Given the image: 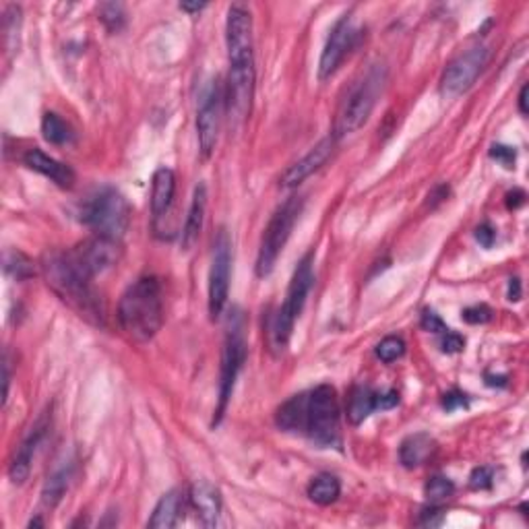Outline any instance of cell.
I'll return each mask as SVG.
<instances>
[{
  "instance_id": "3",
  "label": "cell",
  "mask_w": 529,
  "mask_h": 529,
  "mask_svg": "<svg viewBox=\"0 0 529 529\" xmlns=\"http://www.w3.org/2000/svg\"><path fill=\"white\" fill-rule=\"evenodd\" d=\"M117 319L120 331L130 341H151L164 325V294L159 280L145 275L128 286L118 302Z\"/></svg>"
},
{
  "instance_id": "32",
  "label": "cell",
  "mask_w": 529,
  "mask_h": 529,
  "mask_svg": "<svg viewBox=\"0 0 529 529\" xmlns=\"http://www.w3.org/2000/svg\"><path fill=\"white\" fill-rule=\"evenodd\" d=\"M493 470L490 467H475L472 472V478H470V484L473 490H486L493 486Z\"/></svg>"
},
{
  "instance_id": "40",
  "label": "cell",
  "mask_w": 529,
  "mask_h": 529,
  "mask_svg": "<svg viewBox=\"0 0 529 529\" xmlns=\"http://www.w3.org/2000/svg\"><path fill=\"white\" fill-rule=\"evenodd\" d=\"M205 6H207L205 3H182L180 11H184V13H198V11H203Z\"/></svg>"
},
{
  "instance_id": "25",
  "label": "cell",
  "mask_w": 529,
  "mask_h": 529,
  "mask_svg": "<svg viewBox=\"0 0 529 529\" xmlns=\"http://www.w3.org/2000/svg\"><path fill=\"white\" fill-rule=\"evenodd\" d=\"M340 494H341V484H340V480L331 473L317 475L309 486L310 501L320 504V507H327V504L335 503L337 498H340Z\"/></svg>"
},
{
  "instance_id": "20",
  "label": "cell",
  "mask_w": 529,
  "mask_h": 529,
  "mask_svg": "<svg viewBox=\"0 0 529 529\" xmlns=\"http://www.w3.org/2000/svg\"><path fill=\"white\" fill-rule=\"evenodd\" d=\"M174 195H176V176L170 168H159V170L153 174V184H151V216L153 224H159L168 216H170V209L174 205Z\"/></svg>"
},
{
  "instance_id": "19",
  "label": "cell",
  "mask_w": 529,
  "mask_h": 529,
  "mask_svg": "<svg viewBox=\"0 0 529 529\" xmlns=\"http://www.w3.org/2000/svg\"><path fill=\"white\" fill-rule=\"evenodd\" d=\"M23 164H25L29 170H34L37 174L46 176L60 188H73L76 176L73 172L71 166H66L58 159L50 158L48 153H44L42 149H29L25 156H23Z\"/></svg>"
},
{
  "instance_id": "30",
  "label": "cell",
  "mask_w": 529,
  "mask_h": 529,
  "mask_svg": "<svg viewBox=\"0 0 529 529\" xmlns=\"http://www.w3.org/2000/svg\"><path fill=\"white\" fill-rule=\"evenodd\" d=\"M462 314H463L465 323H470V325H482V323H488V320L493 319V310H490L486 304L470 306V309H465Z\"/></svg>"
},
{
  "instance_id": "18",
  "label": "cell",
  "mask_w": 529,
  "mask_h": 529,
  "mask_svg": "<svg viewBox=\"0 0 529 529\" xmlns=\"http://www.w3.org/2000/svg\"><path fill=\"white\" fill-rule=\"evenodd\" d=\"M190 507L195 509L198 524L205 527H216L221 517V494L219 490L207 480H198L190 488Z\"/></svg>"
},
{
  "instance_id": "17",
  "label": "cell",
  "mask_w": 529,
  "mask_h": 529,
  "mask_svg": "<svg viewBox=\"0 0 529 529\" xmlns=\"http://www.w3.org/2000/svg\"><path fill=\"white\" fill-rule=\"evenodd\" d=\"M400 403L397 391H387V393H377L371 387H356L350 397L348 418L351 424H362L374 410H391Z\"/></svg>"
},
{
  "instance_id": "41",
  "label": "cell",
  "mask_w": 529,
  "mask_h": 529,
  "mask_svg": "<svg viewBox=\"0 0 529 529\" xmlns=\"http://www.w3.org/2000/svg\"><path fill=\"white\" fill-rule=\"evenodd\" d=\"M519 112L524 114H527V86H524L521 87V94H519Z\"/></svg>"
},
{
  "instance_id": "33",
  "label": "cell",
  "mask_w": 529,
  "mask_h": 529,
  "mask_svg": "<svg viewBox=\"0 0 529 529\" xmlns=\"http://www.w3.org/2000/svg\"><path fill=\"white\" fill-rule=\"evenodd\" d=\"M441 348L444 354H457V351H462L465 348V340L459 333L444 331L441 340Z\"/></svg>"
},
{
  "instance_id": "13",
  "label": "cell",
  "mask_w": 529,
  "mask_h": 529,
  "mask_svg": "<svg viewBox=\"0 0 529 529\" xmlns=\"http://www.w3.org/2000/svg\"><path fill=\"white\" fill-rule=\"evenodd\" d=\"M488 63V50L484 46H473V48L465 50L463 55H459L453 63L444 68L443 79H441V91L447 97L463 96L470 89L475 79L484 71Z\"/></svg>"
},
{
  "instance_id": "8",
  "label": "cell",
  "mask_w": 529,
  "mask_h": 529,
  "mask_svg": "<svg viewBox=\"0 0 529 529\" xmlns=\"http://www.w3.org/2000/svg\"><path fill=\"white\" fill-rule=\"evenodd\" d=\"M304 207L302 197H290L286 203L278 207V211L273 213V218L267 224L263 238L259 244V255H257V275L259 278H267L273 271L275 263L281 255L283 247L292 236V229L296 226L298 218H300Z\"/></svg>"
},
{
  "instance_id": "29",
  "label": "cell",
  "mask_w": 529,
  "mask_h": 529,
  "mask_svg": "<svg viewBox=\"0 0 529 529\" xmlns=\"http://www.w3.org/2000/svg\"><path fill=\"white\" fill-rule=\"evenodd\" d=\"M102 21L106 23V27L110 29V32H118L122 27V23H125V13H122V6L120 5H104L102 6Z\"/></svg>"
},
{
  "instance_id": "11",
  "label": "cell",
  "mask_w": 529,
  "mask_h": 529,
  "mask_svg": "<svg viewBox=\"0 0 529 529\" xmlns=\"http://www.w3.org/2000/svg\"><path fill=\"white\" fill-rule=\"evenodd\" d=\"M120 255H122V249H120L118 238H110L102 234L91 236L86 242H81L76 249L68 250V257H71L76 270H79L83 275H87L89 280L110 271L112 267L120 260Z\"/></svg>"
},
{
  "instance_id": "5",
  "label": "cell",
  "mask_w": 529,
  "mask_h": 529,
  "mask_svg": "<svg viewBox=\"0 0 529 529\" xmlns=\"http://www.w3.org/2000/svg\"><path fill=\"white\" fill-rule=\"evenodd\" d=\"M312 259L314 255L309 252L300 263H298L294 278L290 281L286 300H283L281 309L278 310L273 319V327H271V350L275 354H283V350L288 348L290 337H292L294 331V323L296 319L300 317L306 304V298H309V292L312 288L314 281V273H312Z\"/></svg>"
},
{
  "instance_id": "31",
  "label": "cell",
  "mask_w": 529,
  "mask_h": 529,
  "mask_svg": "<svg viewBox=\"0 0 529 529\" xmlns=\"http://www.w3.org/2000/svg\"><path fill=\"white\" fill-rule=\"evenodd\" d=\"M422 329L428 333H444V331H449L447 325H444V320L436 314L434 310H424V314H422Z\"/></svg>"
},
{
  "instance_id": "1",
  "label": "cell",
  "mask_w": 529,
  "mask_h": 529,
  "mask_svg": "<svg viewBox=\"0 0 529 529\" xmlns=\"http://www.w3.org/2000/svg\"><path fill=\"white\" fill-rule=\"evenodd\" d=\"M275 422L281 431L300 432L320 447H340V402L331 385H319L294 395L278 410Z\"/></svg>"
},
{
  "instance_id": "4",
  "label": "cell",
  "mask_w": 529,
  "mask_h": 529,
  "mask_svg": "<svg viewBox=\"0 0 529 529\" xmlns=\"http://www.w3.org/2000/svg\"><path fill=\"white\" fill-rule=\"evenodd\" d=\"M385 81L387 68L382 65H374L348 89V94L341 99L340 110H337L335 117V127L331 135L335 141L346 139V137L358 133V130L366 125L374 106H377V99L382 87H385Z\"/></svg>"
},
{
  "instance_id": "36",
  "label": "cell",
  "mask_w": 529,
  "mask_h": 529,
  "mask_svg": "<svg viewBox=\"0 0 529 529\" xmlns=\"http://www.w3.org/2000/svg\"><path fill=\"white\" fill-rule=\"evenodd\" d=\"M475 238H478V242L482 244L484 249H490L494 244V238L496 232L488 224H482L478 229H475Z\"/></svg>"
},
{
  "instance_id": "9",
  "label": "cell",
  "mask_w": 529,
  "mask_h": 529,
  "mask_svg": "<svg viewBox=\"0 0 529 529\" xmlns=\"http://www.w3.org/2000/svg\"><path fill=\"white\" fill-rule=\"evenodd\" d=\"M226 46H228L229 73H255L252 15L247 5L236 3L228 9Z\"/></svg>"
},
{
  "instance_id": "23",
  "label": "cell",
  "mask_w": 529,
  "mask_h": 529,
  "mask_svg": "<svg viewBox=\"0 0 529 529\" xmlns=\"http://www.w3.org/2000/svg\"><path fill=\"white\" fill-rule=\"evenodd\" d=\"M434 441L428 434H412L402 443L400 459L405 467H418L434 453Z\"/></svg>"
},
{
  "instance_id": "34",
  "label": "cell",
  "mask_w": 529,
  "mask_h": 529,
  "mask_svg": "<svg viewBox=\"0 0 529 529\" xmlns=\"http://www.w3.org/2000/svg\"><path fill=\"white\" fill-rule=\"evenodd\" d=\"M490 158H494L496 162H501L503 166L511 168L513 164H515L517 153H515V148H507V145H494V148L490 149Z\"/></svg>"
},
{
  "instance_id": "27",
  "label": "cell",
  "mask_w": 529,
  "mask_h": 529,
  "mask_svg": "<svg viewBox=\"0 0 529 529\" xmlns=\"http://www.w3.org/2000/svg\"><path fill=\"white\" fill-rule=\"evenodd\" d=\"M453 493H455V484L449 478H444V475H434V478L428 480L424 486V494L431 503L444 501V498H449Z\"/></svg>"
},
{
  "instance_id": "26",
  "label": "cell",
  "mask_w": 529,
  "mask_h": 529,
  "mask_svg": "<svg viewBox=\"0 0 529 529\" xmlns=\"http://www.w3.org/2000/svg\"><path fill=\"white\" fill-rule=\"evenodd\" d=\"M42 133L44 139L52 145H65L73 139L71 128L66 122L55 112H46L42 118Z\"/></svg>"
},
{
  "instance_id": "6",
  "label": "cell",
  "mask_w": 529,
  "mask_h": 529,
  "mask_svg": "<svg viewBox=\"0 0 529 529\" xmlns=\"http://www.w3.org/2000/svg\"><path fill=\"white\" fill-rule=\"evenodd\" d=\"M247 360V333H244V317L240 310H234L228 319V329L224 337V350H221V368H219V400L213 424H219L226 416L228 403L232 400L236 379Z\"/></svg>"
},
{
  "instance_id": "38",
  "label": "cell",
  "mask_w": 529,
  "mask_h": 529,
  "mask_svg": "<svg viewBox=\"0 0 529 529\" xmlns=\"http://www.w3.org/2000/svg\"><path fill=\"white\" fill-rule=\"evenodd\" d=\"M3 381H5V397H3V402L6 403V400H9V382H11V371H9V356L5 354V360H3Z\"/></svg>"
},
{
  "instance_id": "7",
  "label": "cell",
  "mask_w": 529,
  "mask_h": 529,
  "mask_svg": "<svg viewBox=\"0 0 529 529\" xmlns=\"http://www.w3.org/2000/svg\"><path fill=\"white\" fill-rule=\"evenodd\" d=\"M83 224L96 234L122 238L130 224V207L117 188L104 187L91 195L81 209Z\"/></svg>"
},
{
  "instance_id": "37",
  "label": "cell",
  "mask_w": 529,
  "mask_h": 529,
  "mask_svg": "<svg viewBox=\"0 0 529 529\" xmlns=\"http://www.w3.org/2000/svg\"><path fill=\"white\" fill-rule=\"evenodd\" d=\"M524 201H525V193H524V190H519V188L507 195V207H509V209H517V207L524 205Z\"/></svg>"
},
{
  "instance_id": "28",
  "label": "cell",
  "mask_w": 529,
  "mask_h": 529,
  "mask_svg": "<svg viewBox=\"0 0 529 529\" xmlns=\"http://www.w3.org/2000/svg\"><path fill=\"white\" fill-rule=\"evenodd\" d=\"M405 354V343L402 337H385L379 346H377V356L382 360L385 364L395 362L397 358H402Z\"/></svg>"
},
{
  "instance_id": "10",
  "label": "cell",
  "mask_w": 529,
  "mask_h": 529,
  "mask_svg": "<svg viewBox=\"0 0 529 529\" xmlns=\"http://www.w3.org/2000/svg\"><path fill=\"white\" fill-rule=\"evenodd\" d=\"M229 273H232V240L226 229H219L213 242V259L209 270V317L218 320L226 310L229 296Z\"/></svg>"
},
{
  "instance_id": "2",
  "label": "cell",
  "mask_w": 529,
  "mask_h": 529,
  "mask_svg": "<svg viewBox=\"0 0 529 529\" xmlns=\"http://www.w3.org/2000/svg\"><path fill=\"white\" fill-rule=\"evenodd\" d=\"M46 283L60 300L66 302L81 319L94 325H104L106 309L102 296L96 292L94 280L76 270L68 252H50L42 260Z\"/></svg>"
},
{
  "instance_id": "12",
  "label": "cell",
  "mask_w": 529,
  "mask_h": 529,
  "mask_svg": "<svg viewBox=\"0 0 529 529\" xmlns=\"http://www.w3.org/2000/svg\"><path fill=\"white\" fill-rule=\"evenodd\" d=\"M226 96L221 91L219 81H211L209 87L203 94L201 106L197 112V139L198 151H201L203 159H209L213 151L218 148L219 141V128H221V114H224Z\"/></svg>"
},
{
  "instance_id": "35",
  "label": "cell",
  "mask_w": 529,
  "mask_h": 529,
  "mask_svg": "<svg viewBox=\"0 0 529 529\" xmlns=\"http://www.w3.org/2000/svg\"><path fill=\"white\" fill-rule=\"evenodd\" d=\"M443 408L447 410V412H455L459 408H467V397L463 393H459V391H451V393L444 395Z\"/></svg>"
},
{
  "instance_id": "14",
  "label": "cell",
  "mask_w": 529,
  "mask_h": 529,
  "mask_svg": "<svg viewBox=\"0 0 529 529\" xmlns=\"http://www.w3.org/2000/svg\"><path fill=\"white\" fill-rule=\"evenodd\" d=\"M356 36L358 29L354 27L351 19L343 17L335 23V27L331 29V36L325 44L323 55H320V63H319V79L327 81L337 73V68L341 66L343 58L348 56V52L354 48L356 44Z\"/></svg>"
},
{
  "instance_id": "15",
  "label": "cell",
  "mask_w": 529,
  "mask_h": 529,
  "mask_svg": "<svg viewBox=\"0 0 529 529\" xmlns=\"http://www.w3.org/2000/svg\"><path fill=\"white\" fill-rule=\"evenodd\" d=\"M50 413L44 412L40 418L34 422V426L29 428V432L25 434V439L21 441L17 453H15L11 467H9V478L13 484H23L29 478V472H32L34 457L37 453V447H40L46 432L50 431Z\"/></svg>"
},
{
  "instance_id": "39",
  "label": "cell",
  "mask_w": 529,
  "mask_h": 529,
  "mask_svg": "<svg viewBox=\"0 0 529 529\" xmlns=\"http://www.w3.org/2000/svg\"><path fill=\"white\" fill-rule=\"evenodd\" d=\"M509 300L511 302L521 300V281H519V278H513L509 281Z\"/></svg>"
},
{
  "instance_id": "21",
  "label": "cell",
  "mask_w": 529,
  "mask_h": 529,
  "mask_svg": "<svg viewBox=\"0 0 529 529\" xmlns=\"http://www.w3.org/2000/svg\"><path fill=\"white\" fill-rule=\"evenodd\" d=\"M205 211H207V187L203 182H198L193 193V201L188 207V216L184 221L182 229V247L184 250H190L197 244L198 236H201V229L205 224Z\"/></svg>"
},
{
  "instance_id": "16",
  "label": "cell",
  "mask_w": 529,
  "mask_h": 529,
  "mask_svg": "<svg viewBox=\"0 0 529 529\" xmlns=\"http://www.w3.org/2000/svg\"><path fill=\"white\" fill-rule=\"evenodd\" d=\"M335 139L331 135L325 137L323 141H319L314 148L306 153V156L302 159H298L296 164H292L288 168L286 172H283V176L280 178V184L283 188H296V187H300V184L309 178V176H312L317 170H320V168L325 166V162L329 158H331V153L335 149Z\"/></svg>"
},
{
  "instance_id": "24",
  "label": "cell",
  "mask_w": 529,
  "mask_h": 529,
  "mask_svg": "<svg viewBox=\"0 0 529 529\" xmlns=\"http://www.w3.org/2000/svg\"><path fill=\"white\" fill-rule=\"evenodd\" d=\"M71 478H73V463H65L63 467H58V470L50 475L48 482H46L44 490H42L44 507L55 509L56 504L63 501Z\"/></svg>"
},
{
  "instance_id": "22",
  "label": "cell",
  "mask_w": 529,
  "mask_h": 529,
  "mask_svg": "<svg viewBox=\"0 0 529 529\" xmlns=\"http://www.w3.org/2000/svg\"><path fill=\"white\" fill-rule=\"evenodd\" d=\"M182 509H184V494L182 490L174 488L170 493H166L159 503L153 509L151 517L148 521V527L151 529H170L180 524L182 517Z\"/></svg>"
}]
</instances>
